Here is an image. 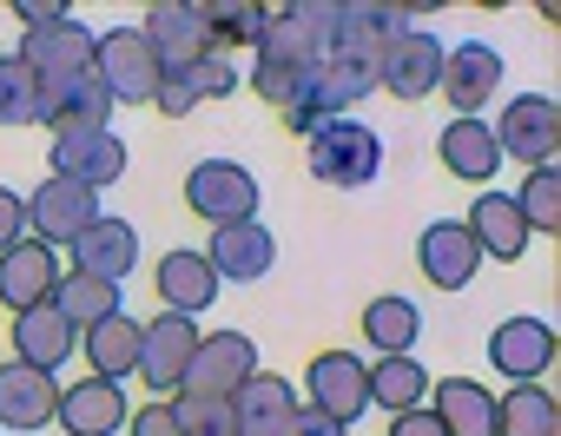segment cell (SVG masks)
Masks as SVG:
<instances>
[{"label":"cell","mask_w":561,"mask_h":436,"mask_svg":"<svg viewBox=\"0 0 561 436\" xmlns=\"http://www.w3.org/2000/svg\"><path fill=\"white\" fill-rule=\"evenodd\" d=\"M106 119H113V93H106V80L93 67L73 73V80H47L41 87V126H54V139L60 133H93Z\"/></svg>","instance_id":"obj_19"},{"label":"cell","mask_w":561,"mask_h":436,"mask_svg":"<svg viewBox=\"0 0 561 436\" xmlns=\"http://www.w3.org/2000/svg\"><path fill=\"white\" fill-rule=\"evenodd\" d=\"M80 351V331L54 311V305H41V311H21L14 318V364H34V370H60L67 357Z\"/></svg>","instance_id":"obj_28"},{"label":"cell","mask_w":561,"mask_h":436,"mask_svg":"<svg viewBox=\"0 0 561 436\" xmlns=\"http://www.w3.org/2000/svg\"><path fill=\"white\" fill-rule=\"evenodd\" d=\"M205 265L218 272V285H257L277 265V232L257 226V218H244V226H218L211 245H205Z\"/></svg>","instance_id":"obj_16"},{"label":"cell","mask_w":561,"mask_h":436,"mask_svg":"<svg viewBox=\"0 0 561 436\" xmlns=\"http://www.w3.org/2000/svg\"><path fill=\"white\" fill-rule=\"evenodd\" d=\"M126 436H179V410H172V397L139 403V410L126 416Z\"/></svg>","instance_id":"obj_39"},{"label":"cell","mask_w":561,"mask_h":436,"mask_svg":"<svg viewBox=\"0 0 561 436\" xmlns=\"http://www.w3.org/2000/svg\"><path fill=\"white\" fill-rule=\"evenodd\" d=\"M67 259H73V272L80 278H100V285H126L133 278V265H139V232L126 226V218H93V226L67 245Z\"/></svg>","instance_id":"obj_17"},{"label":"cell","mask_w":561,"mask_h":436,"mask_svg":"<svg viewBox=\"0 0 561 436\" xmlns=\"http://www.w3.org/2000/svg\"><path fill=\"white\" fill-rule=\"evenodd\" d=\"M54 285H60V259H54V245L21 239L14 252H0V305H8V318L54 305Z\"/></svg>","instance_id":"obj_18"},{"label":"cell","mask_w":561,"mask_h":436,"mask_svg":"<svg viewBox=\"0 0 561 436\" xmlns=\"http://www.w3.org/2000/svg\"><path fill=\"white\" fill-rule=\"evenodd\" d=\"M305 403L351 429V423L370 410V364H364L357 351H324V357H311V370H305Z\"/></svg>","instance_id":"obj_9"},{"label":"cell","mask_w":561,"mask_h":436,"mask_svg":"<svg viewBox=\"0 0 561 436\" xmlns=\"http://www.w3.org/2000/svg\"><path fill=\"white\" fill-rule=\"evenodd\" d=\"M93 73L106 80L113 106H152V100H159V80H165V67H159V54L146 47L139 27H113V34H100V47H93Z\"/></svg>","instance_id":"obj_3"},{"label":"cell","mask_w":561,"mask_h":436,"mask_svg":"<svg viewBox=\"0 0 561 436\" xmlns=\"http://www.w3.org/2000/svg\"><path fill=\"white\" fill-rule=\"evenodd\" d=\"M205 27H211V47H218V54H225V47H257L264 8H257V0H211V8H205Z\"/></svg>","instance_id":"obj_37"},{"label":"cell","mask_w":561,"mask_h":436,"mask_svg":"<svg viewBox=\"0 0 561 436\" xmlns=\"http://www.w3.org/2000/svg\"><path fill=\"white\" fill-rule=\"evenodd\" d=\"M508 198H515V211H522L528 239H535V232H541V239L561 232V172H554V165H535V172L522 179V192H508Z\"/></svg>","instance_id":"obj_35"},{"label":"cell","mask_w":561,"mask_h":436,"mask_svg":"<svg viewBox=\"0 0 561 436\" xmlns=\"http://www.w3.org/2000/svg\"><path fill=\"white\" fill-rule=\"evenodd\" d=\"M21 126H41V80L14 54H0V133H21Z\"/></svg>","instance_id":"obj_36"},{"label":"cell","mask_w":561,"mask_h":436,"mask_svg":"<svg viewBox=\"0 0 561 436\" xmlns=\"http://www.w3.org/2000/svg\"><path fill=\"white\" fill-rule=\"evenodd\" d=\"M172 410H179V436H238L225 397H172Z\"/></svg>","instance_id":"obj_38"},{"label":"cell","mask_w":561,"mask_h":436,"mask_svg":"<svg viewBox=\"0 0 561 436\" xmlns=\"http://www.w3.org/2000/svg\"><path fill=\"white\" fill-rule=\"evenodd\" d=\"M54 311H60L73 331H93L100 318H113V311H119V285H100V278L67 272V278L54 285Z\"/></svg>","instance_id":"obj_34"},{"label":"cell","mask_w":561,"mask_h":436,"mask_svg":"<svg viewBox=\"0 0 561 436\" xmlns=\"http://www.w3.org/2000/svg\"><path fill=\"white\" fill-rule=\"evenodd\" d=\"M344 0H291V8H264V34H257V67H251V93L264 106L285 113L298 100V87L318 73L324 47L337 41Z\"/></svg>","instance_id":"obj_1"},{"label":"cell","mask_w":561,"mask_h":436,"mask_svg":"<svg viewBox=\"0 0 561 436\" xmlns=\"http://www.w3.org/2000/svg\"><path fill=\"white\" fill-rule=\"evenodd\" d=\"M54 410H60V383L47 377V370H34V364H0V429H21V436H34V429H47L54 423Z\"/></svg>","instance_id":"obj_23"},{"label":"cell","mask_w":561,"mask_h":436,"mask_svg":"<svg viewBox=\"0 0 561 436\" xmlns=\"http://www.w3.org/2000/svg\"><path fill=\"white\" fill-rule=\"evenodd\" d=\"M244 80H238V67L225 60V54H205V60H192V67H172L165 80H159V113L165 119H185V113H198V106H211V100H231Z\"/></svg>","instance_id":"obj_21"},{"label":"cell","mask_w":561,"mask_h":436,"mask_svg":"<svg viewBox=\"0 0 561 436\" xmlns=\"http://www.w3.org/2000/svg\"><path fill=\"white\" fill-rule=\"evenodd\" d=\"M244 377H257V344L244 331H205L198 351H192V364H185L179 397H225L231 403V390Z\"/></svg>","instance_id":"obj_8"},{"label":"cell","mask_w":561,"mask_h":436,"mask_svg":"<svg viewBox=\"0 0 561 436\" xmlns=\"http://www.w3.org/2000/svg\"><path fill=\"white\" fill-rule=\"evenodd\" d=\"M561 357V337L548 318H502L489 331V364L508 377V383H541Z\"/></svg>","instance_id":"obj_11"},{"label":"cell","mask_w":561,"mask_h":436,"mask_svg":"<svg viewBox=\"0 0 561 436\" xmlns=\"http://www.w3.org/2000/svg\"><path fill=\"white\" fill-rule=\"evenodd\" d=\"M198 337H205L198 318H179V311L146 318V324H139V370H133V377H146V390H159V397H179Z\"/></svg>","instance_id":"obj_7"},{"label":"cell","mask_w":561,"mask_h":436,"mask_svg":"<svg viewBox=\"0 0 561 436\" xmlns=\"http://www.w3.org/2000/svg\"><path fill=\"white\" fill-rule=\"evenodd\" d=\"M126 165H133V152H126V139H119L113 126L60 133V139H54V179H67V185L106 192V185H119V179H126Z\"/></svg>","instance_id":"obj_10"},{"label":"cell","mask_w":561,"mask_h":436,"mask_svg":"<svg viewBox=\"0 0 561 436\" xmlns=\"http://www.w3.org/2000/svg\"><path fill=\"white\" fill-rule=\"evenodd\" d=\"M495 436H554V397H548V383H508L495 397Z\"/></svg>","instance_id":"obj_33"},{"label":"cell","mask_w":561,"mask_h":436,"mask_svg":"<svg viewBox=\"0 0 561 436\" xmlns=\"http://www.w3.org/2000/svg\"><path fill=\"white\" fill-rule=\"evenodd\" d=\"M100 218V192H87V185H67V179H47L34 198H27V239H41V245H73L87 226Z\"/></svg>","instance_id":"obj_14"},{"label":"cell","mask_w":561,"mask_h":436,"mask_svg":"<svg viewBox=\"0 0 561 436\" xmlns=\"http://www.w3.org/2000/svg\"><path fill=\"white\" fill-rule=\"evenodd\" d=\"M436 159H443V172L449 179H462V185H495V172H502V146H495V133H489V119H449L443 133H436Z\"/></svg>","instance_id":"obj_25"},{"label":"cell","mask_w":561,"mask_h":436,"mask_svg":"<svg viewBox=\"0 0 561 436\" xmlns=\"http://www.w3.org/2000/svg\"><path fill=\"white\" fill-rule=\"evenodd\" d=\"M291 410H298V390L277 377V370H257V377H244L238 390H231V423H238V436H277L291 423Z\"/></svg>","instance_id":"obj_27"},{"label":"cell","mask_w":561,"mask_h":436,"mask_svg":"<svg viewBox=\"0 0 561 436\" xmlns=\"http://www.w3.org/2000/svg\"><path fill=\"white\" fill-rule=\"evenodd\" d=\"M152 285H159V311H179V318H198V311H211V305L225 298V285H218V272L205 265V252H185V245H172V252L159 259Z\"/></svg>","instance_id":"obj_24"},{"label":"cell","mask_w":561,"mask_h":436,"mask_svg":"<svg viewBox=\"0 0 561 436\" xmlns=\"http://www.w3.org/2000/svg\"><path fill=\"white\" fill-rule=\"evenodd\" d=\"M469 239H476V252L482 259H495V265H515L522 252H528V226H522V211H515V198L508 192H476V205H469Z\"/></svg>","instance_id":"obj_26"},{"label":"cell","mask_w":561,"mask_h":436,"mask_svg":"<svg viewBox=\"0 0 561 436\" xmlns=\"http://www.w3.org/2000/svg\"><path fill=\"white\" fill-rule=\"evenodd\" d=\"M93 47H100V34L80 21V14H67L60 27H41V34H27L21 47H14V60L47 87V80H73V73H87L93 67Z\"/></svg>","instance_id":"obj_13"},{"label":"cell","mask_w":561,"mask_h":436,"mask_svg":"<svg viewBox=\"0 0 561 436\" xmlns=\"http://www.w3.org/2000/svg\"><path fill=\"white\" fill-rule=\"evenodd\" d=\"M423 397H430V370L416 364V351H410V357H377V364H370V410L383 403L390 416H403V410H423Z\"/></svg>","instance_id":"obj_32"},{"label":"cell","mask_w":561,"mask_h":436,"mask_svg":"<svg viewBox=\"0 0 561 436\" xmlns=\"http://www.w3.org/2000/svg\"><path fill=\"white\" fill-rule=\"evenodd\" d=\"M443 80V41L430 27H397L383 34V54H377V87L390 100H430Z\"/></svg>","instance_id":"obj_6"},{"label":"cell","mask_w":561,"mask_h":436,"mask_svg":"<svg viewBox=\"0 0 561 436\" xmlns=\"http://www.w3.org/2000/svg\"><path fill=\"white\" fill-rule=\"evenodd\" d=\"M390 436H443V423L430 410H403V416H390Z\"/></svg>","instance_id":"obj_43"},{"label":"cell","mask_w":561,"mask_h":436,"mask_svg":"<svg viewBox=\"0 0 561 436\" xmlns=\"http://www.w3.org/2000/svg\"><path fill=\"white\" fill-rule=\"evenodd\" d=\"M80 351H87L93 377H106V383H126V377L139 370V318H126V311L100 318L93 331H80Z\"/></svg>","instance_id":"obj_30"},{"label":"cell","mask_w":561,"mask_h":436,"mask_svg":"<svg viewBox=\"0 0 561 436\" xmlns=\"http://www.w3.org/2000/svg\"><path fill=\"white\" fill-rule=\"evenodd\" d=\"M416 337H423V311H416L410 298L383 291V298L364 305V344H370L377 357H410Z\"/></svg>","instance_id":"obj_31"},{"label":"cell","mask_w":561,"mask_h":436,"mask_svg":"<svg viewBox=\"0 0 561 436\" xmlns=\"http://www.w3.org/2000/svg\"><path fill=\"white\" fill-rule=\"evenodd\" d=\"M489 133H495L502 159H522L528 172L535 165H554V152H561V106H554V93H515L495 113Z\"/></svg>","instance_id":"obj_4"},{"label":"cell","mask_w":561,"mask_h":436,"mask_svg":"<svg viewBox=\"0 0 561 436\" xmlns=\"http://www.w3.org/2000/svg\"><path fill=\"white\" fill-rule=\"evenodd\" d=\"M423 410L443 423V436H495V397L476 377H443Z\"/></svg>","instance_id":"obj_29"},{"label":"cell","mask_w":561,"mask_h":436,"mask_svg":"<svg viewBox=\"0 0 561 436\" xmlns=\"http://www.w3.org/2000/svg\"><path fill=\"white\" fill-rule=\"evenodd\" d=\"M14 21H27V34H41V27H60V21H67V8H60V0H21Z\"/></svg>","instance_id":"obj_42"},{"label":"cell","mask_w":561,"mask_h":436,"mask_svg":"<svg viewBox=\"0 0 561 436\" xmlns=\"http://www.w3.org/2000/svg\"><path fill=\"white\" fill-rule=\"evenodd\" d=\"M305 165H311V179L318 185H337V192H364V185H377V172H383V139L364 126V119H324L311 139H305Z\"/></svg>","instance_id":"obj_2"},{"label":"cell","mask_w":561,"mask_h":436,"mask_svg":"<svg viewBox=\"0 0 561 436\" xmlns=\"http://www.w3.org/2000/svg\"><path fill=\"white\" fill-rule=\"evenodd\" d=\"M277 436H351V429H344V423H331L324 410H311V403H298V410H291V423H285V429H277Z\"/></svg>","instance_id":"obj_41"},{"label":"cell","mask_w":561,"mask_h":436,"mask_svg":"<svg viewBox=\"0 0 561 436\" xmlns=\"http://www.w3.org/2000/svg\"><path fill=\"white\" fill-rule=\"evenodd\" d=\"M502 87V54L489 41H462V47H443V80L436 93L456 106V119H476L489 106V93Z\"/></svg>","instance_id":"obj_15"},{"label":"cell","mask_w":561,"mask_h":436,"mask_svg":"<svg viewBox=\"0 0 561 436\" xmlns=\"http://www.w3.org/2000/svg\"><path fill=\"white\" fill-rule=\"evenodd\" d=\"M126 416H133V403H126V390L106 383V377L67 383V390H60V410H54V423H60L67 436H119Z\"/></svg>","instance_id":"obj_22"},{"label":"cell","mask_w":561,"mask_h":436,"mask_svg":"<svg viewBox=\"0 0 561 436\" xmlns=\"http://www.w3.org/2000/svg\"><path fill=\"white\" fill-rule=\"evenodd\" d=\"M27 239V198L14 185H0V252H14Z\"/></svg>","instance_id":"obj_40"},{"label":"cell","mask_w":561,"mask_h":436,"mask_svg":"<svg viewBox=\"0 0 561 436\" xmlns=\"http://www.w3.org/2000/svg\"><path fill=\"white\" fill-rule=\"evenodd\" d=\"M139 34H146V47L159 54L165 73H172V67H192V60H205V54H218L198 0H159V8H146Z\"/></svg>","instance_id":"obj_12"},{"label":"cell","mask_w":561,"mask_h":436,"mask_svg":"<svg viewBox=\"0 0 561 436\" xmlns=\"http://www.w3.org/2000/svg\"><path fill=\"white\" fill-rule=\"evenodd\" d=\"M416 272L436 291H469V278L482 272V252H476V239H469L462 218H436V226L416 239Z\"/></svg>","instance_id":"obj_20"},{"label":"cell","mask_w":561,"mask_h":436,"mask_svg":"<svg viewBox=\"0 0 561 436\" xmlns=\"http://www.w3.org/2000/svg\"><path fill=\"white\" fill-rule=\"evenodd\" d=\"M185 205L205 218V226H244V218H257V179L238 165V159H198L185 172Z\"/></svg>","instance_id":"obj_5"}]
</instances>
